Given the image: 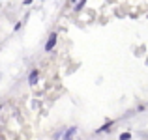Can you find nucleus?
I'll use <instances>...</instances> for the list:
<instances>
[{"instance_id":"nucleus-1","label":"nucleus","mask_w":148,"mask_h":140,"mask_svg":"<svg viewBox=\"0 0 148 140\" xmlns=\"http://www.w3.org/2000/svg\"><path fill=\"white\" fill-rule=\"evenodd\" d=\"M56 39H58V34L53 32V34L49 36V39H47V45H45V50H47V52L54 49V45H56Z\"/></svg>"},{"instance_id":"nucleus-2","label":"nucleus","mask_w":148,"mask_h":140,"mask_svg":"<svg viewBox=\"0 0 148 140\" xmlns=\"http://www.w3.org/2000/svg\"><path fill=\"white\" fill-rule=\"evenodd\" d=\"M38 80H40V71H38V69H34V71L30 73V77H28V84H30V86H36Z\"/></svg>"},{"instance_id":"nucleus-3","label":"nucleus","mask_w":148,"mask_h":140,"mask_svg":"<svg viewBox=\"0 0 148 140\" xmlns=\"http://www.w3.org/2000/svg\"><path fill=\"white\" fill-rule=\"evenodd\" d=\"M77 133V129L75 127H71V129H68V133H66V137H64V140H71V137Z\"/></svg>"},{"instance_id":"nucleus-4","label":"nucleus","mask_w":148,"mask_h":140,"mask_svg":"<svg viewBox=\"0 0 148 140\" xmlns=\"http://www.w3.org/2000/svg\"><path fill=\"white\" fill-rule=\"evenodd\" d=\"M130 138H131L130 133H122V135H120V140H130Z\"/></svg>"}]
</instances>
